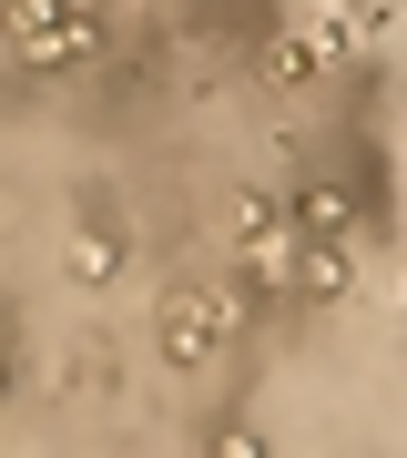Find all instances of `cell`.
Wrapping results in <instances>:
<instances>
[]
</instances>
